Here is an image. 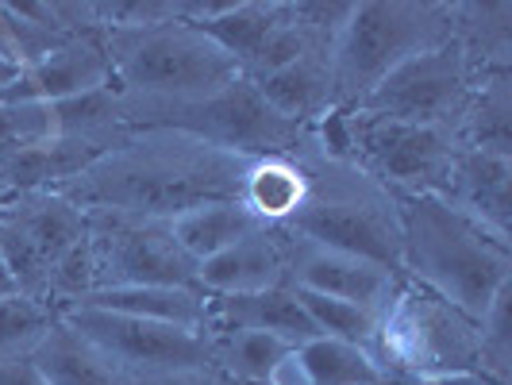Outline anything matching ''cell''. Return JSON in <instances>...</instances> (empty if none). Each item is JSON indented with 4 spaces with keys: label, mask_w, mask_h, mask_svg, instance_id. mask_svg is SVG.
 <instances>
[{
    "label": "cell",
    "mask_w": 512,
    "mask_h": 385,
    "mask_svg": "<svg viewBox=\"0 0 512 385\" xmlns=\"http://www.w3.org/2000/svg\"><path fill=\"white\" fill-rule=\"evenodd\" d=\"M251 162L255 158L208 147L181 131L139 128L58 193L81 212H116L170 224L181 212L212 201H239V185Z\"/></svg>",
    "instance_id": "cell-1"
},
{
    "label": "cell",
    "mask_w": 512,
    "mask_h": 385,
    "mask_svg": "<svg viewBox=\"0 0 512 385\" xmlns=\"http://www.w3.org/2000/svg\"><path fill=\"white\" fill-rule=\"evenodd\" d=\"M293 158L305 174V201L282 228L308 243L366 258L401 274V251H405L401 197L359 170L351 158L328 154L316 135Z\"/></svg>",
    "instance_id": "cell-2"
},
{
    "label": "cell",
    "mask_w": 512,
    "mask_h": 385,
    "mask_svg": "<svg viewBox=\"0 0 512 385\" xmlns=\"http://www.w3.org/2000/svg\"><path fill=\"white\" fill-rule=\"evenodd\" d=\"M401 220V278L482 320L497 293L512 285V243L493 239L443 197H401Z\"/></svg>",
    "instance_id": "cell-3"
},
{
    "label": "cell",
    "mask_w": 512,
    "mask_h": 385,
    "mask_svg": "<svg viewBox=\"0 0 512 385\" xmlns=\"http://www.w3.org/2000/svg\"><path fill=\"white\" fill-rule=\"evenodd\" d=\"M101 39L112 58V85L135 104L205 101L243 77L224 47L185 20L139 31H104Z\"/></svg>",
    "instance_id": "cell-4"
},
{
    "label": "cell",
    "mask_w": 512,
    "mask_h": 385,
    "mask_svg": "<svg viewBox=\"0 0 512 385\" xmlns=\"http://www.w3.org/2000/svg\"><path fill=\"white\" fill-rule=\"evenodd\" d=\"M443 43H451V0H355L332 43L335 108H355L401 62Z\"/></svg>",
    "instance_id": "cell-5"
},
{
    "label": "cell",
    "mask_w": 512,
    "mask_h": 385,
    "mask_svg": "<svg viewBox=\"0 0 512 385\" xmlns=\"http://www.w3.org/2000/svg\"><path fill=\"white\" fill-rule=\"evenodd\" d=\"M382 378L436 382L478 370V320L462 316L436 293L401 278L389 305L378 312L370 343L362 347ZM482 374V370H478Z\"/></svg>",
    "instance_id": "cell-6"
},
{
    "label": "cell",
    "mask_w": 512,
    "mask_h": 385,
    "mask_svg": "<svg viewBox=\"0 0 512 385\" xmlns=\"http://www.w3.org/2000/svg\"><path fill=\"white\" fill-rule=\"evenodd\" d=\"M124 116L131 131H181L189 139H201L208 147L243 158H278V154L293 158L312 139V128L289 124L285 116H278L247 77L231 81L205 101L189 104H135L124 97Z\"/></svg>",
    "instance_id": "cell-7"
},
{
    "label": "cell",
    "mask_w": 512,
    "mask_h": 385,
    "mask_svg": "<svg viewBox=\"0 0 512 385\" xmlns=\"http://www.w3.org/2000/svg\"><path fill=\"white\" fill-rule=\"evenodd\" d=\"M343 139L347 158L397 197H439L459 154L451 128L405 124L359 108H343Z\"/></svg>",
    "instance_id": "cell-8"
},
{
    "label": "cell",
    "mask_w": 512,
    "mask_h": 385,
    "mask_svg": "<svg viewBox=\"0 0 512 385\" xmlns=\"http://www.w3.org/2000/svg\"><path fill=\"white\" fill-rule=\"evenodd\" d=\"M58 320L89 339L124 378L166 374V370H205L212 366V343L205 332H189L158 320H139L124 312L70 305L58 308Z\"/></svg>",
    "instance_id": "cell-9"
},
{
    "label": "cell",
    "mask_w": 512,
    "mask_h": 385,
    "mask_svg": "<svg viewBox=\"0 0 512 385\" xmlns=\"http://www.w3.org/2000/svg\"><path fill=\"white\" fill-rule=\"evenodd\" d=\"M85 216H89L97 289H128V285L201 289L197 262L181 251L162 220H135L116 212H85Z\"/></svg>",
    "instance_id": "cell-10"
},
{
    "label": "cell",
    "mask_w": 512,
    "mask_h": 385,
    "mask_svg": "<svg viewBox=\"0 0 512 385\" xmlns=\"http://www.w3.org/2000/svg\"><path fill=\"white\" fill-rule=\"evenodd\" d=\"M474 89V70L459 51V43H443L436 51L416 54L401 62L393 74H385L355 108L405 120V124H428V128H451L459 124L462 108Z\"/></svg>",
    "instance_id": "cell-11"
},
{
    "label": "cell",
    "mask_w": 512,
    "mask_h": 385,
    "mask_svg": "<svg viewBox=\"0 0 512 385\" xmlns=\"http://www.w3.org/2000/svg\"><path fill=\"white\" fill-rule=\"evenodd\" d=\"M285 274H289L293 289L324 293V297H335V301L366 308L374 316L389 305V297L401 285V274L385 270L378 262H366V258L308 243V239L289 235V231H285Z\"/></svg>",
    "instance_id": "cell-12"
},
{
    "label": "cell",
    "mask_w": 512,
    "mask_h": 385,
    "mask_svg": "<svg viewBox=\"0 0 512 385\" xmlns=\"http://www.w3.org/2000/svg\"><path fill=\"white\" fill-rule=\"evenodd\" d=\"M439 197L493 239L512 243V158L459 147Z\"/></svg>",
    "instance_id": "cell-13"
},
{
    "label": "cell",
    "mask_w": 512,
    "mask_h": 385,
    "mask_svg": "<svg viewBox=\"0 0 512 385\" xmlns=\"http://www.w3.org/2000/svg\"><path fill=\"white\" fill-rule=\"evenodd\" d=\"M104 85H112V58L104 51V39L101 35H81V39L62 43L39 66L24 70V74L0 93V104H16V101L58 104L66 101V97H81V93L104 89Z\"/></svg>",
    "instance_id": "cell-14"
},
{
    "label": "cell",
    "mask_w": 512,
    "mask_h": 385,
    "mask_svg": "<svg viewBox=\"0 0 512 385\" xmlns=\"http://www.w3.org/2000/svg\"><path fill=\"white\" fill-rule=\"evenodd\" d=\"M197 285L205 297H239L289 285L285 274V231L262 228L220 255L205 258L197 266Z\"/></svg>",
    "instance_id": "cell-15"
},
{
    "label": "cell",
    "mask_w": 512,
    "mask_h": 385,
    "mask_svg": "<svg viewBox=\"0 0 512 385\" xmlns=\"http://www.w3.org/2000/svg\"><path fill=\"white\" fill-rule=\"evenodd\" d=\"M101 154L108 151L77 143V139H62V135L20 154H4L0 158V205L20 193H58L62 185L81 178Z\"/></svg>",
    "instance_id": "cell-16"
},
{
    "label": "cell",
    "mask_w": 512,
    "mask_h": 385,
    "mask_svg": "<svg viewBox=\"0 0 512 385\" xmlns=\"http://www.w3.org/2000/svg\"><path fill=\"white\" fill-rule=\"evenodd\" d=\"M262 101L278 116L301 128H316L328 112H335V81H332V51H308L289 62L278 74L251 81Z\"/></svg>",
    "instance_id": "cell-17"
},
{
    "label": "cell",
    "mask_w": 512,
    "mask_h": 385,
    "mask_svg": "<svg viewBox=\"0 0 512 385\" xmlns=\"http://www.w3.org/2000/svg\"><path fill=\"white\" fill-rule=\"evenodd\" d=\"M0 220L20 231L51 270L58 258L89 235V216L62 193H20L0 205Z\"/></svg>",
    "instance_id": "cell-18"
},
{
    "label": "cell",
    "mask_w": 512,
    "mask_h": 385,
    "mask_svg": "<svg viewBox=\"0 0 512 385\" xmlns=\"http://www.w3.org/2000/svg\"><path fill=\"white\" fill-rule=\"evenodd\" d=\"M212 328H235V332H266L285 343L301 347L316 339V328L301 308L293 285L262 289V293H239V297H212Z\"/></svg>",
    "instance_id": "cell-19"
},
{
    "label": "cell",
    "mask_w": 512,
    "mask_h": 385,
    "mask_svg": "<svg viewBox=\"0 0 512 385\" xmlns=\"http://www.w3.org/2000/svg\"><path fill=\"white\" fill-rule=\"evenodd\" d=\"M77 305L124 312L139 320H158L189 332H212V297L201 289H174V285H128V289H93Z\"/></svg>",
    "instance_id": "cell-20"
},
{
    "label": "cell",
    "mask_w": 512,
    "mask_h": 385,
    "mask_svg": "<svg viewBox=\"0 0 512 385\" xmlns=\"http://www.w3.org/2000/svg\"><path fill=\"white\" fill-rule=\"evenodd\" d=\"M451 39L466 54L474 77L512 74V4L509 0H455Z\"/></svg>",
    "instance_id": "cell-21"
},
{
    "label": "cell",
    "mask_w": 512,
    "mask_h": 385,
    "mask_svg": "<svg viewBox=\"0 0 512 385\" xmlns=\"http://www.w3.org/2000/svg\"><path fill=\"white\" fill-rule=\"evenodd\" d=\"M27 359L47 385H128V378L89 339H81L62 320H54L51 332L31 347Z\"/></svg>",
    "instance_id": "cell-22"
},
{
    "label": "cell",
    "mask_w": 512,
    "mask_h": 385,
    "mask_svg": "<svg viewBox=\"0 0 512 385\" xmlns=\"http://www.w3.org/2000/svg\"><path fill=\"white\" fill-rule=\"evenodd\" d=\"M459 147L512 158V74L474 77L470 101L455 124Z\"/></svg>",
    "instance_id": "cell-23"
},
{
    "label": "cell",
    "mask_w": 512,
    "mask_h": 385,
    "mask_svg": "<svg viewBox=\"0 0 512 385\" xmlns=\"http://www.w3.org/2000/svg\"><path fill=\"white\" fill-rule=\"evenodd\" d=\"M305 201V174L297 158L278 154V158H255L239 185V205L247 208L266 228H282L289 216Z\"/></svg>",
    "instance_id": "cell-24"
},
{
    "label": "cell",
    "mask_w": 512,
    "mask_h": 385,
    "mask_svg": "<svg viewBox=\"0 0 512 385\" xmlns=\"http://www.w3.org/2000/svg\"><path fill=\"white\" fill-rule=\"evenodd\" d=\"M166 228H170V235L178 239L181 251L201 266L205 258L228 251V247H235L239 239L255 235V231H262L266 224L255 220L239 201H212V205H201V208H193V212L174 216Z\"/></svg>",
    "instance_id": "cell-25"
},
{
    "label": "cell",
    "mask_w": 512,
    "mask_h": 385,
    "mask_svg": "<svg viewBox=\"0 0 512 385\" xmlns=\"http://www.w3.org/2000/svg\"><path fill=\"white\" fill-rule=\"evenodd\" d=\"M54 108V131L62 139H77L89 147L112 151L124 135H128V116H124V97L116 85H104L81 97H66V101L51 104Z\"/></svg>",
    "instance_id": "cell-26"
},
{
    "label": "cell",
    "mask_w": 512,
    "mask_h": 385,
    "mask_svg": "<svg viewBox=\"0 0 512 385\" xmlns=\"http://www.w3.org/2000/svg\"><path fill=\"white\" fill-rule=\"evenodd\" d=\"M208 343H212V370H220L224 378H235V382L255 385L270 382L274 366L293 351V343H285L278 335L235 332V328H212Z\"/></svg>",
    "instance_id": "cell-27"
},
{
    "label": "cell",
    "mask_w": 512,
    "mask_h": 385,
    "mask_svg": "<svg viewBox=\"0 0 512 385\" xmlns=\"http://www.w3.org/2000/svg\"><path fill=\"white\" fill-rule=\"evenodd\" d=\"M297 355L305 362L308 382L312 385H378L382 382V370L370 362V355L355 347V343H343V339H328V335H316L297 347Z\"/></svg>",
    "instance_id": "cell-28"
},
{
    "label": "cell",
    "mask_w": 512,
    "mask_h": 385,
    "mask_svg": "<svg viewBox=\"0 0 512 385\" xmlns=\"http://www.w3.org/2000/svg\"><path fill=\"white\" fill-rule=\"evenodd\" d=\"M54 320L58 312L43 301H31L24 293L0 297V362L31 355V347L51 332Z\"/></svg>",
    "instance_id": "cell-29"
},
{
    "label": "cell",
    "mask_w": 512,
    "mask_h": 385,
    "mask_svg": "<svg viewBox=\"0 0 512 385\" xmlns=\"http://www.w3.org/2000/svg\"><path fill=\"white\" fill-rule=\"evenodd\" d=\"M301 308L308 312L312 328L328 339H343V343H355V347H366L370 335H374V324L378 316L366 312L359 305H347V301H335V297H324V293H308V289H293Z\"/></svg>",
    "instance_id": "cell-30"
},
{
    "label": "cell",
    "mask_w": 512,
    "mask_h": 385,
    "mask_svg": "<svg viewBox=\"0 0 512 385\" xmlns=\"http://www.w3.org/2000/svg\"><path fill=\"white\" fill-rule=\"evenodd\" d=\"M512 285L497 293V301L478 320V370L497 385L512 382V332H509Z\"/></svg>",
    "instance_id": "cell-31"
},
{
    "label": "cell",
    "mask_w": 512,
    "mask_h": 385,
    "mask_svg": "<svg viewBox=\"0 0 512 385\" xmlns=\"http://www.w3.org/2000/svg\"><path fill=\"white\" fill-rule=\"evenodd\" d=\"M0 16H4V27H8V43H12V54H16V62L31 70V66H39L43 58H51L62 43H70L62 31H54L51 24H43L39 16H31L27 12V4H4L0 0Z\"/></svg>",
    "instance_id": "cell-32"
},
{
    "label": "cell",
    "mask_w": 512,
    "mask_h": 385,
    "mask_svg": "<svg viewBox=\"0 0 512 385\" xmlns=\"http://www.w3.org/2000/svg\"><path fill=\"white\" fill-rule=\"evenodd\" d=\"M54 108L47 101H16L0 104V158L20 154L54 139Z\"/></svg>",
    "instance_id": "cell-33"
},
{
    "label": "cell",
    "mask_w": 512,
    "mask_h": 385,
    "mask_svg": "<svg viewBox=\"0 0 512 385\" xmlns=\"http://www.w3.org/2000/svg\"><path fill=\"white\" fill-rule=\"evenodd\" d=\"M97 27L104 31H139L181 20V0H93Z\"/></svg>",
    "instance_id": "cell-34"
},
{
    "label": "cell",
    "mask_w": 512,
    "mask_h": 385,
    "mask_svg": "<svg viewBox=\"0 0 512 385\" xmlns=\"http://www.w3.org/2000/svg\"><path fill=\"white\" fill-rule=\"evenodd\" d=\"M355 0H289V16L293 24L305 31L316 47H328L339 39V31L347 24Z\"/></svg>",
    "instance_id": "cell-35"
},
{
    "label": "cell",
    "mask_w": 512,
    "mask_h": 385,
    "mask_svg": "<svg viewBox=\"0 0 512 385\" xmlns=\"http://www.w3.org/2000/svg\"><path fill=\"white\" fill-rule=\"evenodd\" d=\"M128 385H228V378L220 370H166V374H139L128 378Z\"/></svg>",
    "instance_id": "cell-36"
},
{
    "label": "cell",
    "mask_w": 512,
    "mask_h": 385,
    "mask_svg": "<svg viewBox=\"0 0 512 385\" xmlns=\"http://www.w3.org/2000/svg\"><path fill=\"white\" fill-rule=\"evenodd\" d=\"M0 385H47V382H43V374L24 355V359L0 362Z\"/></svg>",
    "instance_id": "cell-37"
},
{
    "label": "cell",
    "mask_w": 512,
    "mask_h": 385,
    "mask_svg": "<svg viewBox=\"0 0 512 385\" xmlns=\"http://www.w3.org/2000/svg\"><path fill=\"white\" fill-rule=\"evenodd\" d=\"M266 385H312L308 382L305 362H301V355H297V347H293V351L274 366V374H270V382Z\"/></svg>",
    "instance_id": "cell-38"
},
{
    "label": "cell",
    "mask_w": 512,
    "mask_h": 385,
    "mask_svg": "<svg viewBox=\"0 0 512 385\" xmlns=\"http://www.w3.org/2000/svg\"><path fill=\"white\" fill-rule=\"evenodd\" d=\"M436 385H497V382L474 370V374H447V378H436Z\"/></svg>",
    "instance_id": "cell-39"
},
{
    "label": "cell",
    "mask_w": 512,
    "mask_h": 385,
    "mask_svg": "<svg viewBox=\"0 0 512 385\" xmlns=\"http://www.w3.org/2000/svg\"><path fill=\"white\" fill-rule=\"evenodd\" d=\"M12 293H20V289H16L12 274H8V266H4V255H0V297H12Z\"/></svg>",
    "instance_id": "cell-40"
},
{
    "label": "cell",
    "mask_w": 512,
    "mask_h": 385,
    "mask_svg": "<svg viewBox=\"0 0 512 385\" xmlns=\"http://www.w3.org/2000/svg\"><path fill=\"white\" fill-rule=\"evenodd\" d=\"M0 58L4 62H16V54H12V43H8V27H4V16H0ZM20 66V62H16Z\"/></svg>",
    "instance_id": "cell-41"
},
{
    "label": "cell",
    "mask_w": 512,
    "mask_h": 385,
    "mask_svg": "<svg viewBox=\"0 0 512 385\" xmlns=\"http://www.w3.org/2000/svg\"><path fill=\"white\" fill-rule=\"evenodd\" d=\"M412 385H436V382H412Z\"/></svg>",
    "instance_id": "cell-42"
}]
</instances>
